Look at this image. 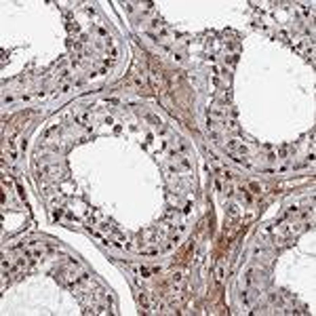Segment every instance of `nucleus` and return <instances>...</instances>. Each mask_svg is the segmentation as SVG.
I'll return each instance as SVG.
<instances>
[{"mask_svg":"<svg viewBox=\"0 0 316 316\" xmlns=\"http://www.w3.org/2000/svg\"><path fill=\"white\" fill-rule=\"evenodd\" d=\"M217 280L219 282L223 280V264H219V268H217Z\"/></svg>","mask_w":316,"mask_h":316,"instance_id":"obj_1","label":"nucleus"}]
</instances>
